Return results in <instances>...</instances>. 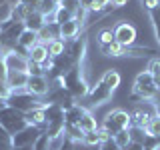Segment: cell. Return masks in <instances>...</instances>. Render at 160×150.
Listing matches in <instances>:
<instances>
[{"label": "cell", "mask_w": 160, "mask_h": 150, "mask_svg": "<svg viewBox=\"0 0 160 150\" xmlns=\"http://www.w3.org/2000/svg\"><path fill=\"white\" fill-rule=\"evenodd\" d=\"M86 112H88L86 106H82V104H74L72 108L64 110V122H66V124H78L80 118H82Z\"/></svg>", "instance_id": "17"}, {"label": "cell", "mask_w": 160, "mask_h": 150, "mask_svg": "<svg viewBox=\"0 0 160 150\" xmlns=\"http://www.w3.org/2000/svg\"><path fill=\"white\" fill-rule=\"evenodd\" d=\"M44 106H46V104H44ZM44 106L34 108V110H30V112L24 114L26 124H30V126H36V128H40V130L46 128V114H44Z\"/></svg>", "instance_id": "16"}, {"label": "cell", "mask_w": 160, "mask_h": 150, "mask_svg": "<svg viewBox=\"0 0 160 150\" xmlns=\"http://www.w3.org/2000/svg\"><path fill=\"white\" fill-rule=\"evenodd\" d=\"M72 18H74V14H72V12H68V10L64 8V6H60V4H58V8L54 10V22H56L58 26H60V24L68 22V20H72Z\"/></svg>", "instance_id": "26"}, {"label": "cell", "mask_w": 160, "mask_h": 150, "mask_svg": "<svg viewBox=\"0 0 160 150\" xmlns=\"http://www.w3.org/2000/svg\"><path fill=\"white\" fill-rule=\"evenodd\" d=\"M64 134H66V138L72 140L74 144H78V142L82 144V140H84V132L78 124H66V126H64Z\"/></svg>", "instance_id": "22"}, {"label": "cell", "mask_w": 160, "mask_h": 150, "mask_svg": "<svg viewBox=\"0 0 160 150\" xmlns=\"http://www.w3.org/2000/svg\"><path fill=\"white\" fill-rule=\"evenodd\" d=\"M0 144H8V146H12V134H10L2 124H0Z\"/></svg>", "instance_id": "34"}, {"label": "cell", "mask_w": 160, "mask_h": 150, "mask_svg": "<svg viewBox=\"0 0 160 150\" xmlns=\"http://www.w3.org/2000/svg\"><path fill=\"white\" fill-rule=\"evenodd\" d=\"M12 150H32V146H12Z\"/></svg>", "instance_id": "43"}, {"label": "cell", "mask_w": 160, "mask_h": 150, "mask_svg": "<svg viewBox=\"0 0 160 150\" xmlns=\"http://www.w3.org/2000/svg\"><path fill=\"white\" fill-rule=\"evenodd\" d=\"M78 126L82 128V132H92V130H98V126H100V124H98L96 116H94V114H92V112H90V110H88V112L84 114L82 118H80Z\"/></svg>", "instance_id": "21"}, {"label": "cell", "mask_w": 160, "mask_h": 150, "mask_svg": "<svg viewBox=\"0 0 160 150\" xmlns=\"http://www.w3.org/2000/svg\"><path fill=\"white\" fill-rule=\"evenodd\" d=\"M148 72L152 74V76H158V74H160V60H158V58H152V60H150Z\"/></svg>", "instance_id": "35"}, {"label": "cell", "mask_w": 160, "mask_h": 150, "mask_svg": "<svg viewBox=\"0 0 160 150\" xmlns=\"http://www.w3.org/2000/svg\"><path fill=\"white\" fill-rule=\"evenodd\" d=\"M64 88H66L74 98H86V94L90 90V82L86 80L82 68H80L78 64L72 66L66 74H64Z\"/></svg>", "instance_id": "1"}, {"label": "cell", "mask_w": 160, "mask_h": 150, "mask_svg": "<svg viewBox=\"0 0 160 150\" xmlns=\"http://www.w3.org/2000/svg\"><path fill=\"white\" fill-rule=\"evenodd\" d=\"M6 104L26 114V112H30V110H34V108L44 106V104H46V100L32 96L28 90H16V92H10V96H8V100H6Z\"/></svg>", "instance_id": "2"}, {"label": "cell", "mask_w": 160, "mask_h": 150, "mask_svg": "<svg viewBox=\"0 0 160 150\" xmlns=\"http://www.w3.org/2000/svg\"><path fill=\"white\" fill-rule=\"evenodd\" d=\"M40 132H44V130L28 124V126H24L20 132L12 134V146H32L34 140L40 136Z\"/></svg>", "instance_id": "9"}, {"label": "cell", "mask_w": 160, "mask_h": 150, "mask_svg": "<svg viewBox=\"0 0 160 150\" xmlns=\"http://www.w3.org/2000/svg\"><path fill=\"white\" fill-rule=\"evenodd\" d=\"M98 150H120L116 146V142H114V138H108V140H104L102 144L98 146Z\"/></svg>", "instance_id": "37"}, {"label": "cell", "mask_w": 160, "mask_h": 150, "mask_svg": "<svg viewBox=\"0 0 160 150\" xmlns=\"http://www.w3.org/2000/svg\"><path fill=\"white\" fill-rule=\"evenodd\" d=\"M2 60H4V64H6L8 72H26V70H28V56L16 52V50H8V52H4Z\"/></svg>", "instance_id": "8"}, {"label": "cell", "mask_w": 160, "mask_h": 150, "mask_svg": "<svg viewBox=\"0 0 160 150\" xmlns=\"http://www.w3.org/2000/svg\"><path fill=\"white\" fill-rule=\"evenodd\" d=\"M84 146H92V148H98L100 144H102V140H100V134L98 130H92V132H84V140H82Z\"/></svg>", "instance_id": "27"}, {"label": "cell", "mask_w": 160, "mask_h": 150, "mask_svg": "<svg viewBox=\"0 0 160 150\" xmlns=\"http://www.w3.org/2000/svg\"><path fill=\"white\" fill-rule=\"evenodd\" d=\"M4 84H6V88L10 90V92H16V90H26L28 72H8Z\"/></svg>", "instance_id": "13"}, {"label": "cell", "mask_w": 160, "mask_h": 150, "mask_svg": "<svg viewBox=\"0 0 160 150\" xmlns=\"http://www.w3.org/2000/svg\"><path fill=\"white\" fill-rule=\"evenodd\" d=\"M114 142H116V146L122 150V148H126L128 146V142H130V136H128V130H120V132L114 134Z\"/></svg>", "instance_id": "31"}, {"label": "cell", "mask_w": 160, "mask_h": 150, "mask_svg": "<svg viewBox=\"0 0 160 150\" xmlns=\"http://www.w3.org/2000/svg\"><path fill=\"white\" fill-rule=\"evenodd\" d=\"M150 150H160V142H158V144H154V146L150 148Z\"/></svg>", "instance_id": "46"}, {"label": "cell", "mask_w": 160, "mask_h": 150, "mask_svg": "<svg viewBox=\"0 0 160 150\" xmlns=\"http://www.w3.org/2000/svg\"><path fill=\"white\" fill-rule=\"evenodd\" d=\"M46 102L56 104V106H60L62 110H68L76 104V98H74L64 86H60V88H50V92L46 94Z\"/></svg>", "instance_id": "7"}, {"label": "cell", "mask_w": 160, "mask_h": 150, "mask_svg": "<svg viewBox=\"0 0 160 150\" xmlns=\"http://www.w3.org/2000/svg\"><path fill=\"white\" fill-rule=\"evenodd\" d=\"M38 44V32H34V30H28V28H24L22 30V34H20V38H18V44H16V52L20 54H24V56H28V50L32 48V46H36Z\"/></svg>", "instance_id": "12"}, {"label": "cell", "mask_w": 160, "mask_h": 150, "mask_svg": "<svg viewBox=\"0 0 160 150\" xmlns=\"http://www.w3.org/2000/svg\"><path fill=\"white\" fill-rule=\"evenodd\" d=\"M128 136H130V142H138V144H146V140H148L146 130L138 128V126H130L128 128Z\"/></svg>", "instance_id": "24"}, {"label": "cell", "mask_w": 160, "mask_h": 150, "mask_svg": "<svg viewBox=\"0 0 160 150\" xmlns=\"http://www.w3.org/2000/svg\"><path fill=\"white\" fill-rule=\"evenodd\" d=\"M48 58V48H46V44H36V46H32L28 50V60L30 62H34V64H42L44 60Z\"/></svg>", "instance_id": "19"}, {"label": "cell", "mask_w": 160, "mask_h": 150, "mask_svg": "<svg viewBox=\"0 0 160 150\" xmlns=\"http://www.w3.org/2000/svg\"><path fill=\"white\" fill-rule=\"evenodd\" d=\"M64 142H66V134H58V136L48 138V150H62Z\"/></svg>", "instance_id": "30"}, {"label": "cell", "mask_w": 160, "mask_h": 150, "mask_svg": "<svg viewBox=\"0 0 160 150\" xmlns=\"http://www.w3.org/2000/svg\"><path fill=\"white\" fill-rule=\"evenodd\" d=\"M94 2H96V4H98V6L102 8V10L106 8V6H110V0H94Z\"/></svg>", "instance_id": "42"}, {"label": "cell", "mask_w": 160, "mask_h": 150, "mask_svg": "<svg viewBox=\"0 0 160 150\" xmlns=\"http://www.w3.org/2000/svg\"><path fill=\"white\" fill-rule=\"evenodd\" d=\"M112 94H114V90H110L106 84L102 82V80H98L96 84H92V86H90L86 98H88V104H90V106H102V104H106V102L112 100Z\"/></svg>", "instance_id": "6"}, {"label": "cell", "mask_w": 160, "mask_h": 150, "mask_svg": "<svg viewBox=\"0 0 160 150\" xmlns=\"http://www.w3.org/2000/svg\"><path fill=\"white\" fill-rule=\"evenodd\" d=\"M22 24H24V28L38 32V30H42L44 26H46V20H44V14L40 12V10H36V12H32V14H30V16L24 20Z\"/></svg>", "instance_id": "18"}, {"label": "cell", "mask_w": 160, "mask_h": 150, "mask_svg": "<svg viewBox=\"0 0 160 150\" xmlns=\"http://www.w3.org/2000/svg\"><path fill=\"white\" fill-rule=\"evenodd\" d=\"M6 2H10V0H0V6H4Z\"/></svg>", "instance_id": "47"}, {"label": "cell", "mask_w": 160, "mask_h": 150, "mask_svg": "<svg viewBox=\"0 0 160 150\" xmlns=\"http://www.w3.org/2000/svg\"><path fill=\"white\" fill-rule=\"evenodd\" d=\"M122 150H146V146H144V144H138V142H128V146L122 148Z\"/></svg>", "instance_id": "40"}, {"label": "cell", "mask_w": 160, "mask_h": 150, "mask_svg": "<svg viewBox=\"0 0 160 150\" xmlns=\"http://www.w3.org/2000/svg\"><path fill=\"white\" fill-rule=\"evenodd\" d=\"M100 80H102L110 90H116L120 86V82H122V76H120V72L116 68H108V70H104V74H102Z\"/></svg>", "instance_id": "20"}, {"label": "cell", "mask_w": 160, "mask_h": 150, "mask_svg": "<svg viewBox=\"0 0 160 150\" xmlns=\"http://www.w3.org/2000/svg\"><path fill=\"white\" fill-rule=\"evenodd\" d=\"M4 106H6V100H2V98H0V110H2Z\"/></svg>", "instance_id": "45"}, {"label": "cell", "mask_w": 160, "mask_h": 150, "mask_svg": "<svg viewBox=\"0 0 160 150\" xmlns=\"http://www.w3.org/2000/svg\"><path fill=\"white\" fill-rule=\"evenodd\" d=\"M0 150H12V146H8V144H0Z\"/></svg>", "instance_id": "44"}, {"label": "cell", "mask_w": 160, "mask_h": 150, "mask_svg": "<svg viewBox=\"0 0 160 150\" xmlns=\"http://www.w3.org/2000/svg\"><path fill=\"white\" fill-rule=\"evenodd\" d=\"M96 40H98V46H108V44H112L114 42V30L112 28H102L98 32Z\"/></svg>", "instance_id": "25"}, {"label": "cell", "mask_w": 160, "mask_h": 150, "mask_svg": "<svg viewBox=\"0 0 160 150\" xmlns=\"http://www.w3.org/2000/svg\"><path fill=\"white\" fill-rule=\"evenodd\" d=\"M108 116L112 118V122L116 124L120 130H128L132 126V116H130V112L124 110V108H112L108 112Z\"/></svg>", "instance_id": "15"}, {"label": "cell", "mask_w": 160, "mask_h": 150, "mask_svg": "<svg viewBox=\"0 0 160 150\" xmlns=\"http://www.w3.org/2000/svg\"><path fill=\"white\" fill-rule=\"evenodd\" d=\"M80 30H82V22H78L76 18L68 20V22L60 24V38L64 40V42H70V40L78 38Z\"/></svg>", "instance_id": "14"}, {"label": "cell", "mask_w": 160, "mask_h": 150, "mask_svg": "<svg viewBox=\"0 0 160 150\" xmlns=\"http://www.w3.org/2000/svg\"><path fill=\"white\" fill-rule=\"evenodd\" d=\"M8 76V68H6V64H4V60L0 58V82H4Z\"/></svg>", "instance_id": "39"}, {"label": "cell", "mask_w": 160, "mask_h": 150, "mask_svg": "<svg viewBox=\"0 0 160 150\" xmlns=\"http://www.w3.org/2000/svg\"><path fill=\"white\" fill-rule=\"evenodd\" d=\"M114 30V40L122 46H134L136 44V38H138V32H136V26L128 20H120L118 24L112 26Z\"/></svg>", "instance_id": "5"}, {"label": "cell", "mask_w": 160, "mask_h": 150, "mask_svg": "<svg viewBox=\"0 0 160 150\" xmlns=\"http://www.w3.org/2000/svg\"><path fill=\"white\" fill-rule=\"evenodd\" d=\"M148 14H150V20H152V28H154V34H156V40L160 44V4Z\"/></svg>", "instance_id": "29"}, {"label": "cell", "mask_w": 160, "mask_h": 150, "mask_svg": "<svg viewBox=\"0 0 160 150\" xmlns=\"http://www.w3.org/2000/svg\"><path fill=\"white\" fill-rule=\"evenodd\" d=\"M146 134H148V136H152V138H156V140H160V116H158V114L148 122Z\"/></svg>", "instance_id": "28"}, {"label": "cell", "mask_w": 160, "mask_h": 150, "mask_svg": "<svg viewBox=\"0 0 160 150\" xmlns=\"http://www.w3.org/2000/svg\"><path fill=\"white\" fill-rule=\"evenodd\" d=\"M46 48H48V56L56 58V56H60V54L66 52V42H64L62 38H54L52 42L46 44Z\"/></svg>", "instance_id": "23"}, {"label": "cell", "mask_w": 160, "mask_h": 150, "mask_svg": "<svg viewBox=\"0 0 160 150\" xmlns=\"http://www.w3.org/2000/svg\"><path fill=\"white\" fill-rule=\"evenodd\" d=\"M110 4H112V8H124L128 4V0H110Z\"/></svg>", "instance_id": "41"}, {"label": "cell", "mask_w": 160, "mask_h": 150, "mask_svg": "<svg viewBox=\"0 0 160 150\" xmlns=\"http://www.w3.org/2000/svg\"><path fill=\"white\" fill-rule=\"evenodd\" d=\"M2 56H4V50H2V48H0V58H2Z\"/></svg>", "instance_id": "48"}, {"label": "cell", "mask_w": 160, "mask_h": 150, "mask_svg": "<svg viewBox=\"0 0 160 150\" xmlns=\"http://www.w3.org/2000/svg\"><path fill=\"white\" fill-rule=\"evenodd\" d=\"M66 54L74 64H80L86 60V38H74L66 42Z\"/></svg>", "instance_id": "10"}, {"label": "cell", "mask_w": 160, "mask_h": 150, "mask_svg": "<svg viewBox=\"0 0 160 150\" xmlns=\"http://www.w3.org/2000/svg\"><path fill=\"white\" fill-rule=\"evenodd\" d=\"M26 90L36 98H44L50 92V80L46 76H28Z\"/></svg>", "instance_id": "11"}, {"label": "cell", "mask_w": 160, "mask_h": 150, "mask_svg": "<svg viewBox=\"0 0 160 150\" xmlns=\"http://www.w3.org/2000/svg\"><path fill=\"white\" fill-rule=\"evenodd\" d=\"M132 94H136L140 100H152L158 94L156 82H154V76L148 72V70H142L136 78H134V86H132Z\"/></svg>", "instance_id": "3"}, {"label": "cell", "mask_w": 160, "mask_h": 150, "mask_svg": "<svg viewBox=\"0 0 160 150\" xmlns=\"http://www.w3.org/2000/svg\"><path fill=\"white\" fill-rule=\"evenodd\" d=\"M16 2L24 4V6H28L32 10H40V6H42V0H16Z\"/></svg>", "instance_id": "36"}, {"label": "cell", "mask_w": 160, "mask_h": 150, "mask_svg": "<svg viewBox=\"0 0 160 150\" xmlns=\"http://www.w3.org/2000/svg\"><path fill=\"white\" fill-rule=\"evenodd\" d=\"M0 124H2L10 134H16L24 126H28L26 120H24V112H20V110L8 106V104L0 110Z\"/></svg>", "instance_id": "4"}, {"label": "cell", "mask_w": 160, "mask_h": 150, "mask_svg": "<svg viewBox=\"0 0 160 150\" xmlns=\"http://www.w3.org/2000/svg\"><path fill=\"white\" fill-rule=\"evenodd\" d=\"M32 150H48V134L46 132H40V136L32 144Z\"/></svg>", "instance_id": "33"}, {"label": "cell", "mask_w": 160, "mask_h": 150, "mask_svg": "<svg viewBox=\"0 0 160 150\" xmlns=\"http://www.w3.org/2000/svg\"><path fill=\"white\" fill-rule=\"evenodd\" d=\"M140 4H142V8H146L148 12H152V10L160 4V0H140Z\"/></svg>", "instance_id": "38"}, {"label": "cell", "mask_w": 160, "mask_h": 150, "mask_svg": "<svg viewBox=\"0 0 160 150\" xmlns=\"http://www.w3.org/2000/svg\"><path fill=\"white\" fill-rule=\"evenodd\" d=\"M60 6H64L68 12H72L74 16H76V12L82 8V2H80V0H60Z\"/></svg>", "instance_id": "32"}]
</instances>
